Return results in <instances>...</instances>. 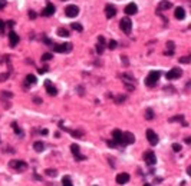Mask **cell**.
<instances>
[{
  "label": "cell",
  "mask_w": 191,
  "mask_h": 186,
  "mask_svg": "<svg viewBox=\"0 0 191 186\" xmlns=\"http://www.w3.org/2000/svg\"><path fill=\"white\" fill-rule=\"evenodd\" d=\"M145 119L147 120H152L154 119V110L152 109H147L145 110Z\"/></svg>",
  "instance_id": "f1b7e54d"
},
{
  "label": "cell",
  "mask_w": 191,
  "mask_h": 186,
  "mask_svg": "<svg viewBox=\"0 0 191 186\" xmlns=\"http://www.w3.org/2000/svg\"><path fill=\"white\" fill-rule=\"evenodd\" d=\"M45 89H46V92H48L50 96H56V95H58L56 87L52 85V82H50V80H45Z\"/></svg>",
  "instance_id": "4fadbf2b"
},
{
  "label": "cell",
  "mask_w": 191,
  "mask_h": 186,
  "mask_svg": "<svg viewBox=\"0 0 191 186\" xmlns=\"http://www.w3.org/2000/svg\"><path fill=\"white\" fill-rule=\"evenodd\" d=\"M106 143H108V146H109V148H116V146H118V145H116V143H115V142H114V140H108V142H106Z\"/></svg>",
  "instance_id": "b9f144b4"
},
{
  "label": "cell",
  "mask_w": 191,
  "mask_h": 186,
  "mask_svg": "<svg viewBox=\"0 0 191 186\" xmlns=\"http://www.w3.org/2000/svg\"><path fill=\"white\" fill-rule=\"evenodd\" d=\"M160 76H161V72L160 70H151L148 73V76L145 77V85L148 87H154L160 80Z\"/></svg>",
  "instance_id": "6da1fadb"
},
{
  "label": "cell",
  "mask_w": 191,
  "mask_h": 186,
  "mask_svg": "<svg viewBox=\"0 0 191 186\" xmlns=\"http://www.w3.org/2000/svg\"><path fill=\"white\" fill-rule=\"evenodd\" d=\"M46 172V175H48V176H58V172H56V169H46L45 170Z\"/></svg>",
  "instance_id": "d6a6232c"
},
{
  "label": "cell",
  "mask_w": 191,
  "mask_h": 186,
  "mask_svg": "<svg viewBox=\"0 0 191 186\" xmlns=\"http://www.w3.org/2000/svg\"><path fill=\"white\" fill-rule=\"evenodd\" d=\"M121 60H122V63H124L125 66H128V59H127V56H121Z\"/></svg>",
  "instance_id": "60d3db41"
},
{
  "label": "cell",
  "mask_w": 191,
  "mask_h": 186,
  "mask_svg": "<svg viewBox=\"0 0 191 186\" xmlns=\"http://www.w3.org/2000/svg\"><path fill=\"white\" fill-rule=\"evenodd\" d=\"M2 95H3V97H12L13 93H12V92H7V90H3V93H2Z\"/></svg>",
  "instance_id": "74e56055"
},
{
  "label": "cell",
  "mask_w": 191,
  "mask_h": 186,
  "mask_svg": "<svg viewBox=\"0 0 191 186\" xmlns=\"http://www.w3.org/2000/svg\"><path fill=\"white\" fill-rule=\"evenodd\" d=\"M9 40H10V46L12 47H16V45L19 43V34H16L15 32H10L9 33Z\"/></svg>",
  "instance_id": "d6986e66"
},
{
  "label": "cell",
  "mask_w": 191,
  "mask_h": 186,
  "mask_svg": "<svg viewBox=\"0 0 191 186\" xmlns=\"http://www.w3.org/2000/svg\"><path fill=\"white\" fill-rule=\"evenodd\" d=\"M174 49H175L174 42H168V43H167V54L172 56V54H174Z\"/></svg>",
  "instance_id": "cb8c5ba5"
},
{
  "label": "cell",
  "mask_w": 191,
  "mask_h": 186,
  "mask_svg": "<svg viewBox=\"0 0 191 186\" xmlns=\"http://www.w3.org/2000/svg\"><path fill=\"white\" fill-rule=\"evenodd\" d=\"M71 27L73 30H76V32H82V30H83V27H82V25H81V23H72Z\"/></svg>",
  "instance_id": "f546056e"
},
{
  "label": "cell",
  "mask_w": 191,
  "mask_h": 186,
  "mask_svg": "<svg viewBox=\"0 0 191 186\" xmlns=\"http://www.w3.org/2000/svg\"><path fill=\"white\" fill-rule=\"evenodd\" d=\"M52 57H53V56H52V53H43L40 59H42V62H49Z\"/></svg>",
  "instance_id": "4dcf8cb0"
},
{
  "label": "cell",
  "mask_w": 191,
  "mask_h": 186,
  "mask_svg": "<svg viewBox=\"0 0 191 186\" xmlns=\"http://www.w3.org/2000/svg\"><path fill=\"white\" fill-rule=\"evenodd\" d=\"M135 142V136L131 132H124V148Z\"/></svg>",
  "instance_id": "2e32d148"
},
{
  "label": "cell",
  "mask_w": 191,
  "mask_h": 186,
  "mask_svg": "<svg viewBox=\"0 0 191 186\" xmlns=\"http://www.w3.org/2000/svg\"><path fill=\"white\" fill-rule=\"evenodd\" d=\"M50 49L56 53H69V52H72L73 46H72V43H62V45H55L53 43L50 46Z\"/></svg>",
  "instance_id": "3957f363"
},
{
  "label": "cell",
  "mask_w": 191,
  "mask_h": 186,
  "mask_svg": "<svg viewBox=\"0 0 191 186\" xmlns=\"http://www.w3.org/2000/svg\"><path fill=\"white\" fill-rule=\"evenodd\" d=\"M35 179H38V180H42V178L39 176V175H36V173H35Z\"/></svg>",
  "instance_id": "c3c4849f"
},
{
  "label": "cell",
  "mask_w": 191,
  "mask_h": 186,
  "mask_svg": "<svg viewBox=\"0 0 191 186\" xmlns=\"http://www.w3.org/2000/svg\"><path fill=\"white\" fill-rule=\"evenodd\" d=\"M112 140L115 142L118 146H122V148H124V132L119 130V129H115L112 132Z\"/></svg>",
  "instance_id": "5b68a950"
},
{
  "label": "cell",
  "mask_w": 191,
  "mask_h": 186,
  "mask_svg": "<svg viewBox=\"0 0 191 186\" xmlns=\"http://www.w3.org/2000/svg\"><path fill=\"white\" fill-rule=\"evenodd\" d=\"M71 152H72V155L75 156V159L76 160H85L86 159V156L85 155H81V148H79L76 143H73V145H71Z\"/></svg>",
  "instance_id": "ba28073f"
},
{
  "label": "cell",
  "mask_w": 191,
  "mask_h": 186,
  "mask_svg": "<svg viewBox=\"0 0 191 186\" xmlns=\"http://www.w3.org/2000/svg\"><path fill=\"white\" fill-rule=\"evenodd\" d=\"M125 99H127V96L121 95V96H118V97H116V99H115V102H116V103H118V105H119V103H122V102H125Z\"/></svg>",
  "instance_id": "d590c367"
},
{
  "label": "cell",
  "mask_w": 191,
  "mask_h": 186,
  "mask_svg": "<svg viewBox=\"0 0 191 186\" xmlns=\"http://www.w3.org/2000/svg\"><path fill=\"white\" fill-rule=\"evenodd\" d=\"M9 76H10V73L9 72H6V73H2L0 74V82H6L9 79Z\"/></svg>",
  "instance_id": "836d02e7"
},
{
  "label": "cell",
  "mask_w": 191,
  "mask_h": 186,
  "mask_svg": "<svg viewBox=\"0 0 191 186\" xmlns=\"http://www.w3.org/2000/svg\"><path fill=\"white\" fill-rule=\"evenodd\" d=\"M116 46H118V43H116V40H109V43H108V47L111 50H114V49H116Z\"/></svg>",
  "instance_id": "e575fe53"
},
{
  "label": "cell",
  "mask_w": 191,
  "mask_h": 186,
  "mask_svg": "<svg viewBox=\"0 0 191 186\" xmlns=\"http://www.w3.org/2000/svg\"><path fill=\"white\" fill-rule=\"evenodd\" d=\"M175 19H178V20H183L184 17H185V10L183 7H177L175 9Z\"/></svg>",
  "instance_id": "44dd1931"
},
{
  "label": "cell",
  "mask_w": 191,
  "mask_h": 186,
  "mask_svg": "<svg viewBox=\"0 0 191 186\" xmlns=\"http://www.w3.org/2000/svg\"><path fill=\"white\" fill-rule=\"evenodd\" d=\"M137 12H138V7L135 3H129L125 6V13L127 14H135Z\"/></svg>",
  "instance_id": "ac0fdd59"
},
{
  "label": "cell",
  "mask_w": 191,
  "mask_h": 186,
  "mask_svg": "<svg viewBox=\"0 0 191 186\" xmlns=\"http://www.w3.org/2000/svg\"><path fill=\"white\" fill-rule=\"evenodd\" d=\"M185 143H187V145H190V143H191V139H190V137H185Z\"/></svg>",
  "instance_id": "7dc6e473"
},
{
  "label": "cell",
  "mask_w": 191,
  "mask_h": 186,
  "mask_svg": "<svg viewBox=\"0 0 191 186\" xmlns=\"http://www.w3.org/2000/svg\"><path fill=\"white\" fill-rule=\"evenodd\" d=\"M104 49H105V37L99 36L98 37V45H96V53L102 54L104 53Z\"/></svg>",
  "instance_id": "e0dca14e"
},
{
  "label": "cell",
  "mask_w": 191,
  "mask_h": 186,
  "mask_svg": "<svg viewBox=\"0 0 191 186\" xmlns=\"http://www.w3.org/2000/svg\"><path fill=\"white\" fill-rule=\"evenodd\" d=\"M62 186H73L71 176H63V179H62Z\"/></svg>",
  "instance_id": "83f0119b"
},
{
  "label": "cell",
  "mask_w": 191,
  "mask_h": 186,
  "mask_svg": "<svg viewBox=\"0 0 191 186\" xmlns=\"http://www.w3.org/2000/svg\"><path fill=\"white\" fill-rule=\"evenodd\" d=\"M3 30H4V22L0 20V32H3Z\"/></svg>",
  "instance_id": "ee69618b"
},
{
  "label": "cell",
  "mask_w": 191,
  "mask_h": 186,
  "mask_svg": "<svg viewBox=\"0 0 191 186\" xmlns=\"http://www.w3.org/2000/svg\"><path fill=\"white\" fill-rule=\"evenodd\" d=\"M33 149L35 150H36V152H43V150H45V143H43V142H40V140H38V142H35L33 143Z\"/></svg>",
  "instance_id": "603a6c76"
},
{
  "label": "cell",
  "mask_w": 191,
  "mask_h": 186,
  "mask_svg": "<svg viewBox=\"0 0 191 186\" xmlns=\"http://www.w3.org/2000/svg\"><path fill=\"white\" fill-rule=\"evenodd\" d=\"M147 139H148L151 146H155L158 143V136L152 129H148V130H147Z\"/></svg>",
  "instance_id": "8fae6325"
},
{
  "label": "cell",
  "mask_w": 191,
  "mask_h": 186,
  "mask_svg": "<svg viewBox=\"0 0 191 186\" xmlns=\"http://www.w3.org/2000/svg\"><path fill=\"white\" fill-rule=\"evenodd\" d=\"M9 166L13 168V169H16L17 172H23V170L27 169V163L25 160H12L9 163Z\"/></svg>",
  "instance_id": "8992f818"
},
{
  "label": "cell",
  "mask_w": 191,
  "mask_h": 186,
  "mask_svg": "<svg viewBox=\"0 0 191 186\" xmlns=\"http://www.w3.org/2000/svg\"><path fill=\"white\" fill-rule=\"evenodd\" d=\"M48 70H49V67H48V66H43V67H40V69H38V72H39V73H46V72H48Z\"/></svg>",
  "instance_id": "f35d334b"
},
{
  "label": "cell",
  "mask_w": 191,
  "mask_h": 186,
  "mask_svg": "<svg viewBox=\"0 0 191 186\" xmlns=\"http://www.w3.org/2000/svg\"><path fill=\"white\" fill-rule=\"evenodd\" d=\"M53 14H55V6L52 3H48L46 7L42 10V16L49 17V16H53Z\"/></svg>",
  "instance_id": "7c38bea8"
},
{
  "label": "cell",
  "mask_w": 191,
  "mask_h": 186,
  "mask_svg": "<svg viewBox=\"0 0 191 186\" xmlns=\"http://www.w3.org/2000/svg\"><path fill=\"white\" fill-rule=\"evenodd\" d=\"M119 27L125 34H129L131 33V29H132V22H131V19H129V17H124V19L119 22Z\"/></svg>",
  "instance_id": "277c9868"
},
{
  "label": "cell",
  "mask_w": 191,
  "mask_h": 186,
  "mask_svg": "<svg viewBox=\"0 0 191 186\" xmlns=\"http://www.w3.org/2000/svg\"><path fill=\"white\" fill-rule=\"evenodd\" d=\"M121 79H122V82H124L125 87L128 90H134L135 89V77L131 73H122L121 74Z\"/></svg>",
  "instance_id": "7a4b0ae2"
},
{
  "label": "cell",
  "mask_w": 191,
  "mask_h": 186,
  "mask_svg": "<svg viewBox=\"0 0 191 186\" xmlns=\"http://www.w3.org/2000/svg\"><path fill=\"white\" fill-rule=\"evenodd\" d=\"M170 122H181L183 123V126H188L187 122L184 120V115H177V116H172V117H170Z\"/></svg>",
  "instance_id": "ffe728a7"
},
{
  "label": "cell",
  "mask_w": 191,
  "mask_h": 186,
  "mask_svg": "<svg viewBox=\"0 0 191 186\" xmlns=\"http://www.w3.org/2000/svg\"><path fill=\"white\" fill-rule=\"evenodd\" d=\"M7 25L10 26V27H13V26H15V22H13V20H10V22H7Z\"/></svg>",
  "instance_id": "f6af8a7d"
},
{
  "label": "cell",
  "mask_w": 191,
  "mask_h": 186,
  "mask_svg": "<svg viewBox=\"0 0 191 186\" xmlns=\"http://www.w3.org/2000/svg\"><path fill=\"white\" fill-rule=\"evenodd\" d=\"M171 7H172V3L168 2V0H162L161 3L158 4V10H164V9L168 10V9H171Z\"/></svg>",
  "instance_id": "7402d4cb"
},
{
  "label": "cell",
  "mask_w": 191,
  "mask_h": 186,
  "mask_svg": "<svg viewBox=\"0 0 191 186\" xmlns=\"http://www.w3.org/2000/svg\"><path fill=\"white\" fill-rule=\"evenodd\" d=\"M105 14H106V17H108V19L115 17V14H116L115 6H114V4H106V6H105Z\"/></svg>",
  "instance_id": "5bb4252c"
},
{
  "label": "cell",
  "mask_w": 191,
  "mask_h": 186,
  "mask_svg": "<svg viewBox=\"0 0 191 186\" xmlns=\"http://www.w3.org/2000/svg\"><path fill=\"white\" fill-rule=\"evenodd\" d=\"M35 102H36V103H42V99H39V97H35Z\"/></svg>",
  "instance_id": "bcb514c9"
},
{
  "label": "cell",
  "mask_w": 191,
  "mask_h": 186,
  "mask_svg": "<svg viewBox=\"0 0 191 186\" xmlns=\"http://www.w3.org/2000/svg\"><path fill=\"white\" fill-rule=\"evenodd\" d=\"M36 16H38V14H36L33 10H30V12H29V17H30V19H36Z\"/></svg>",
  "instance_id": "7bdbcfd3"
},
{
  "label": "cell",
  "mask_w": 191,
  "mask_h": 186,
  "mask_svg": "<svg viewBox=\"0 0 191 186\" xmlns=\"http://www.w3.org/2000/svg\"><path fill=\"white\" fill-rule=\"evenodd\" d=\"M6 4H7V0H0V10L6 7Z\"/></svg>",
  "instance_id": "ab89813d"
},
{
  "label": "cell",
  "mask_w": 191,
  "mask_h": 186,
  "mask_svg": "<svg viewBox=\"0 0 191 186\" xmlns=\"http://www.w3.org/2000/svg\"><path fill=\"white\" fill-rule=\"evenodd\" d=\"M129 179H131V176H129L128 173L116 175V183H118V185H125V183H128Z\"/></svg>",
  "instance_id": "9a60e30c"
},
{
  "label": "cell",
  "mask_w": 191,
  "mask_h": 186,
  "mask_svg": "<svg viewBox=\"0 0 191 186\" xmlns=\"http://www.w3.org/2000/svg\"><path fill=\"white\" fill-rule=\"evenodd\" d=\"M180 76H183V70H181V69H178V67H174V69H171V70L165 74L167 80H174V79H178Z\"/></svg>",
  "instance_id": "30bf717a"
},
{
  "label": "cell",
  "mask_w": 191,
  "mask_h": 186,
  "mask_svg": "<svg viewBox=\"0 0 191 186\" xmlns=\"http://www.w3.org/2000/svg\"><path fill=\"white\" fill-rule=\"evenodd\" d=\"M58 36L60 37H69L71 34H69V30L65 29V27H59L58 29Z\"/></svg>",
  "instance_id": "d4e9b609"
},
{
  "label": "cell",
  "mask_w": 191,
  "mask_h": 186,
  "mask_svg": "<svg viewBox=\"0 0 191 186\" xmlns=\"http://www.w3.org/2000/svg\"><path fill=\"white\" fill-rule=\"evenodd\" d=\"M65 14H66L68 17H76L79 14V7L76 4H69V6H66V9H65Z\"/></svg>",
  "instance_id": "9c48e42d"
},
{
  "label": "cell",
  "mask_w": 191,
  "mask_h": 186,
  "mask_svg": "<svg viewBox=\"0 0 191 186\" xmlns=\"http://www.w3.org/2000/svg\"><path fill=\"white\" fill-rule=\"evenodd\" d=\"M144 160L148 166H154L157 163V156H155V153L152 150H148V152L144 153Z\"/></svg>",
  "instance_id": "52a82bcc"
},
{
  "label": "cell",
  "mask_w": 191,
  "mask_h": 186,
  "mask_svg": "<svg viewBox=\"0 0 191 186\" xmlns=\"http://www.w3.org/2000/svg\"><path fill=\"white\" fill-rule=\"evenodd\" d=\"M26 83H27V85H36V83H38L36 76H35V74H27V76H26Z\"/></svg>",
  "instance_id": "484cf974"
},
{
  "label": "cell",
  "mask_w": 191,
  "mask_h": 186,
  "mask_svg": "<svg viewBox=\"0 0 191 186\" xmlns=\"http://www.w3.org/2000/svg\"><path fill=\"white\" fill-rule=\"evenodd\" d=\"M178 62L180 63H184V65H188V63L191 62V57H190V56H183V57L178 59Z\"/></svg>",
  "instance_id": "1f68e13d"
},
{
  "label": "cell",
  "mask_w": 191,
  "mask_h": 186,
  "mask_svg": "<svg viewBox=\"0 0 191 186\" xmlns=\"http://www.w3.org/2000/svg\"><path fill=\"white\" fill-rule=\"evenodd\" d=\"M144 186H151V185H150V183H145V185H144Z\"/></svg>",
  "instance_id": "f907efd6"
},
{
  "label": "cell",
  "mask_w": 191,
  "mask_h": 186,
  "mask_svg": "<svg viewBox=\"0 0 191 186\" xmlns=\"http://www.w3.org/2000/svg\"><path fill=\"white\" fill-rule=\"evenodd\" d=\"M172 150H174L175 153H178L180 150H181V145H178V143H174V145H172Z\"/></svg>",
  "instance_id": "8d00e7d4"
},
{
  "label": "cell",
  "mask_w": 191,
  "mask_h": 186,
  "mask_svg": "<svg viewBox=\"0 0 191 186\" xmlns=\"http://www.w3.org/2000/svg\"><path fill=\"white\" fill-rule=\"evenodd\" d=\"M12 128H13V130H15V133H16L17 136H23V130L17 126L16 122H13V123H12Z\"/></svg>",
  "instance_id": "4316f807"
},
{
  "label": "cell",
  "mask_w": 191,
  "mask_h": 186,
  "mask_svg": "<svg viewBox=\"0 0 191 186\" xmlns=\"http://www.w3.org/2000/svg\"><path fill=\"white\" fill-rule=\"evenodd\" d=\"M42 135H48V129H43V130H42Z\"/></svg>",
  "instance_id": "681fc988"
}]
</instances>
